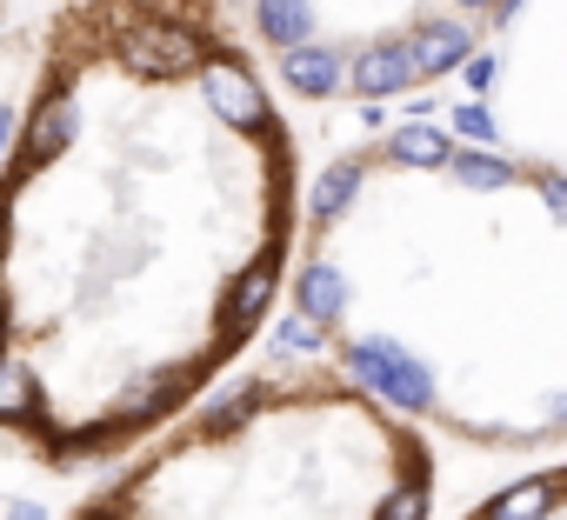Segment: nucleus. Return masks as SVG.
I'll use <instances>...</instances> for the list:
<instances>
[{
    "mask_svg": "<svg viewBox=\"0 0 567 520\" xmlns=\"http://www.w3.org/2000/svg\"><path fill=\"white\" fill-rule=\"evenodd\" d=\"M434 460L388 414L361 440H194L74 507V520H427Z\"/></svg>",
    "mask_w": 567,
    "mask_h": 520,
    "instance_id": "obj_1",
    "label": "nucleus"
},
{
    "mask_svg": "<svg viewBox=\"0 0 567 520\" xmlns=\"http://www.w3.org/2000/svg\"><path fill=\"white\" fill-rule=\"evenodd\" d=\"M467 520H567V467H560V474H534V480L507 487L501 500L474 507Z\"/></svg>",
    "mask_w": 567,
    "mask_h": 520,
    "instance_id": "obj_2",
    "label": "nucleus"
}]
</instances>
